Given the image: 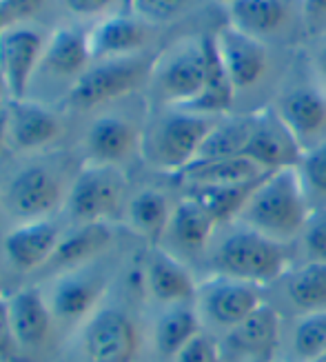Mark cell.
<instances>
[{
	"instance_id": "cell-1",
	"label": "cell",
	"mask_w": 326,
	"mask_h": 362,
	"mask_svg": "<svg viewBox=\"0 0 326 362\" xmlns=\"http://www.w3.org/2000/svg\"><path fill=\"white\" fill-rule=\"evenodd\" d=\"M62 362H153L140 251L127 258L96 311L60 344Z\"/></svg>"
},
{
	"instance_id": "cell-2",
	"label": "cell",
	"mask_w": 326,
	"mask_h": 362,
	"mask_svg": "<svg viewBox=\"0 0 326 362\" xmlns=\"http://www.w3.org/2000/svg\"><path fill=\"white\" fill-rule=\"evenodd\" d=\"M80 165L76 151L60 147L29 156H0V233L62 216Z\"/></svg>"
},
{
	"instance_id": "cell-3",
	"label": "cell",
	"mask_w": 326,
	"mask_h": 362,
	"mask_svg": "<svg viewBox=\"0 0 326 362\" xmlns=\"http://www.w3.org/2000/svg\"><path fill=\"white\" fill-rule=\"evenodd\" d=\"M215 42L236 93L233 112L253 114L271 107L275 93L293 62L295 52L277 49L231 27L227 21L215 27Z\"/></svg>"
},
{
	"instance_id": "cell-4",
	"label": "cell",
	"mask_w": 326,
	"mask_h": 362,
	"mask_svg": "<svg viewBox=\"0 0 326 362\" xmlns=\"http://www.w3.org/2000/svg\"><path fill=\"white\" fill-rule=\"evenodd\" d=\"M295 262L293 247L271 240L240 220L217 225L200 267L202 276H227L269 289Z\"/></svg>"
},
{
	"instance_id": "cell-5",
	"label": "cell",
	"mask_w": 326,
	"mask_h": 362,
	"mask_svg": "<svg viewBox=\"0 0 326 362\" xmlns=\"http://www.w3.org/2000/svg\"><path fill=\"white\" fill-rule=\"evenodd\" d=\"M149 109L151 105L145 93H135L83 116L85 120L73 149L80 163L111 165L127 171L143 165L140 149Z\"/></svg>"
},
{
	"instance_id": "cell-6",
	"label": "cell",
	"mask_w": 326,
	"mask_h": 362,
	"mask_svg": "<svg viewBox=\"0 0 326 362\" xmlns=\"http://www.w3.org/2000/svg\"><path fill=\"white\" fill-rule=\"evenodd\" d=\"M217 118L189 107H151L143 132L140 167L167 178L180 176L193 165Z\"/></svg>"
},
{
	"instance_id": "cell-7",
	"label": "cell",
	"mask_w": 326,
	"mask_h": 362,
	"mask_svg": "<svg viewBox=\"0 0 326 362\" xmlns=\"http://www.w3.org/2000/svg\"><path fill=\"white\" fill-rule=\"evenodd\" d=\"M313 211L298 169H277L264 176L236 220L271 240L293 247Z\"/></svg>"
},
{
	"instance_id": "cell-8",
	"label": "cell",
	"mask_w": 326,
	"mask_h": 362,
	"mask_svg": "<svg viewBox=\"0 0 326 362\" xmlns=\"http://www.w3.org/2000/svg\"><path fill=\"white\" fill-rule=\"evenodd\" d=\"M114 254L116 251L36 282L49 305L60 344L96 311L109 289L114 287L122 267Z\"/></svg>"
},
{
	"instance_id": "cell-9",
	"label": "cell",
	"mask_w": 326,
	"mask_h": 362,
	"mask_svg": "<svg viewBox=\"0 0 326 362\" xmlns=\"http://www.w3.org/2000/svg\"><path fill=\"white\" fill-rule=\"evenodd\" d=\"M207 36L209 31L182 34L160 47L145 89L151 107H191L200 98L207 78Z\"/></svg>"
},
{
	"instance_id": "cell-10",
	"label": "cell",
	"mask_w": 326,
	"mask_h": 362,
	"mask_svg": "<svg viewBox=\"0 0 326 362\" xmlns=\"http://www.w3.org/2000/svg\"><path fill=\"white\" fill-rule=\"evenodd\" d=\"M155 54L158 52L91 60L89 69L62 105V112L67 114V118H83L100 107L135 96V93H145Z\"/></svg>"
},
{
	"instance_id": "cell-11",
	"label": "cell",
	"mask_w": 326,
	"mask_h": 362,
	"mask_svg": "<svg viewBox=\"0 0 326 362\" xmlns=\"http://www.w3.org/2000/svg\"><path fill=\"white\" fill-rule=\"evenodd\" d=\"M91 65L87 31L78 25H58L49 31L27 98L62 109L69 93Z\"/></svg>"
},
{
	"instance_id": "cell-12",
	"label": "cell",
	"mask_w": 326,
	"mask_h": 362,
	"mask_svg": "<svg viewBox=\"0 0 326 362\" xmlns=\"http://www.w3.org/2000/svg\"><path fill=\"white\" fill-rule=\"evenodd\" d=\"M131 187L133 180L127 169L83 163L71 182L62 218L69 227L91 223L120 227Z\"/></svg>"
},
{
	"instance_id": "cell-13",
	"label": "cell",
	"mask_w": 326,
	"mask_h": 362,
	"mask_svg": "<svg viewBox=\"0 0 326 362\" xmlns=\"http://www.w3.org/2000/svg\"><path fill=\"white\" fill-rule=\"evenodd\" d=\"M271 107L304 151L326 143V89L310 74L302 49L293 56Z\"/></svg>"
},
{
	"instance_id": "cell-14",
	"label": "cell",
	"mask_w": 326,
	"mask_h": 362,
	"mask_svg": "<svg viewBox=\"0 0 326 362\" xmlns=\"http://www.w3.org/2000/svg\"><path fill=\"white\" fill-rule=\"evenodd\" d=\"M222 11L231 27L277 49L306 45L302 0H222Z\"/></svg>"
},
{
	"instance_id": "cell-15",
	"label": "cell",
	"mask_w": 326,
	"mask_h": 362,
	"mask_svg": "<svg viewBox=\"0 0 326 362\" xmlns=\"http://www.w3.org/2000/svg\"><path fill=\"white\" fill-rule=\"evenodd\" d=\"M264 303H267L264 287L227 276H202L193 298L202 332L215 340L246 320Z\"/></svg>"
},
{
	"instance_id": "cell-16",
	"label": "cell",
	"mask_w": 326,
	"mask_h": 362,
	"mask_svg": "<svg viewBox=\"0 0 326 362\" xmlns=\"http://www.w3.org/2000/svg\"><path fill=\"white\" fill-rule=\"evenodd\" d=\"M180 198L176 178L151 174V180L133 182L120 227L143 245H158Z\"/></svg>"
},
{
	"instance_id": "cell-17",
	"label": "cell",
	"mask_w": 326,
	"mask_h": 362,
	"mask_svg": "<svg viewBox=\"0 0 326 362\" xmlns=\"http://www.w3.org/2000/svg\"><path fill=\"white\" fill-rule=\"evenodd\" d=\"M5 153L29 156L58 149L67 136V114L31 98L7 100Z\"/></svg>"
},
{
	"instance_id": "cell-18",
	"label": "cell",
	"mask_w": 326,
	"mask_h": 362,
	"mask_svg": "<svg viewBox=\"0 0 326 362\" xmlns=\"http://www.w3.org/2000/svg\"><path fill=\"white\" fill-rule=\"evenodd\" d=\"M7 309L20 362H36L49 354L56 342L60 344L49 305L36 282H23L9 291Z\"/></svg>"
},
{
	"instance_id": "cell-19",
	"label": "cell",
	"mask_w": 326,
	"mask_h": 362,
	"mask_svg": "<svg viewBox=\"0 0 326 362\" xmlns=\"http://www.w3.org/2000/svg\"><path fill=\"white\" fill-rule=\"evenodd\" d=\"M67 227L65 218L56 216L0 233V256L7 272L16 278H29L31 282L54 256Z\"/></svg>"
},
{
	"instance_id": "cell-20",
	"label": "cell",
	"mask_w": 326,
	"mask_h": 362,
	"mask_svg": "<svg viewBox=\"0 0 326 362\" xmlns=\"http://www.w3.org/2000/svg\"><path fill=\"white\" fill-rule=\"evenodd\" d=\"M140 280L149 309L193 303L200 276L158 245L140 249Z\"/></svg>"
},
{
	"instance_id": "cell-21",
	"label": "cell",
	"mask_w": 326,
	"mask_h": 362,
	"mask_svg": "<svg viewBox=\"0 0 326 362\" xmlns=\"http://www.w3.org/2000/svg\"><path fill=\"white\" fill-rule=\"evenodd\" d=\"M49 31L44 25H13L0 31V83L7 100L27 98Z\"/></svg>"
},
{
	"instance_id": "cell-22",
	"label": "cell",
	"mask_w": 326,
	"mask_h": 362,
	"mask_svg": "<svg viewBox=\"0 0 326 362\" xmlns=\"http://www.w3.org/2000/svg\"><path fill=\"white\" fill-rule=\"evenodd\" d=\"M282 313L267 300L217 340L224 362H275L282 344Z\"/></svg>"
},
{
	"instance_id": "cell-23",
	"label": "cell",
	"mask_w": 326,
	"mask_h": 362,
	"mask_svg": "<svg viewBox=\"0 0 326 362\" xmlns=\"http://www.w3.org/2000/svg\"><path fill=\"white\" fill-rule=\"evenodd\" d=\"M215 229H217L215 218L191 196L182 194L158 247L169 251L180 262L189 264L200 276V267L202 260H205V254Z\"/></svg>"
},
{
	"instance_id": "cell-24",
	"label": "cell",
	"mask_w": 326,
	"mask_h": 362,
	"mask_svg": "<svg viewBox=\"0 0 326 362\" xmlns=\"http://www.w3.org/2000/svg\"><path fill=\"white\" fill-rule=\"evenodd\" d=\"M160 29L138 18L135 13L124 11L109 16L98 23H93L87 29V45L91 60H104V58H122V56H135L147 52H158Z\"/></svg>"
},
{
	"instance_id": "cell-25",
	"label": "cell",
	"mask_w": 326,
	"mask_h": 362,
	"mask_svg": "<svg viewBox=\"0 0 326 362\" xmlns=\"http://www.w3.org/2000/svg\"><path fill=\"white\" fill-rule=\"evenodd\" d=\"M267 300L282 318L326 311V262L295 260L267 289Z\"/></svg>"
},
{
	"instance_id": "cell-26",
	"label": "cell",
	"mask_w": 326,
	"mask_h": 362,
	"mask_svg": "<svg viewBox=\"0 0 326 362\" xmlns=\"http://www.w3.org/2000/svg\"><path fill=\"white\" fill-rule=\"evenodd\" d=\"M246 158H251L267 171L298 167L304 149L295 140L284 120L277 116L273 107H264L253 112V127L244 149Z\"/></svg>"
},
{
	"instance_id": "cell-27",
	"label": "cell",
	"mask_w": 326,
	"mask_h": 362,
	"mask_svg": "<svg viewBox=\"0 0 326 362\" xmlns=\"http://www.w3.org/2000/svg\"><path fill=\"white\" fill-rule=\"evenodd\" d=\"M118 225L107 223H91V225H78L67 227L62 240L58 243L54 256L49 258L40 274L31 282H40L49 276H56L60 272L73 269V267L87 264L91 260H98L107 254L116 251V238H118Z\"/></svg>"
},
{
	"instance_id": "cell-28",
	"label": "cell",
	"mask_w": 326,
	"mask_h": 362,
	"mask_svg": "<svg viewBox=\"0 0 326 362\" xmlns=\"http://www.w3.org/2000/svg\"><path fill=\"white\" fill-rule=\"evenodd\" d=\"M198 334H202V325L193 303L149 309V351L153 362H171Z\"/></svg>"
},
{
	"instance_id": "cell-29",
	"label": "cell",
	"mask_w": 326,
	"mask_h": 362,
	"mask_svg": "<svg viewBox=\"0 0 326 362\" xmlns=\"http://www.w3.org/2000/svg\"><path fill=\"white\" fill-rule=\"evenodd\" d=\"M326 354V311L284 318L277 360L310 362Z\"/></svg>"
},
{
	"instance_id": "cell-30",
	"label": "cell",
	"mask_w": 326,
	"mask_h": 362,
	"mask_svg": "<svg viewBox=\"0 0 326 362\" xmlns=\"http://www.w3.org/2000/svg\"><path fill=\"white\" fill-rule=\"evenodd\" d=\"M271 171L260 167L246 156H236V158L224 160H211V163H195L186 167L180 176H176V182L182 189L191 187H227V185H244L255 182L264 178Z\"/></svg>"
},
{
	"instance_id": "cell-31",
	"label": "cell",
	"mask_w": 326,
	"mask_h": 362,
	"mask_svg": "<svg viewBox=\"0 0 326 362\" xmlns=\"http://www.w3.org/2000/svg\"><path fill=\"white\" fill-rule=\"evenodd\" d=\"M251 127H253V114L233 112V114L220 116L211 127V132L207 134L193 165L244 156L248 136H251Z\"/></svg>"
},
{
	"instance_id": "cell-32",
	"label": "cell",
	"mask_w": 326,
	"mask_h": 362,
	"mask_svg": "<svg viewBox=\"0 0 326 362\" xmlns=\"http://www.w3.org/2000/svg\"><path fill=\"white\" fill-rule=\"evenodd\" d=\"M189 109H195V112H202V114H211V116H227V114H233V109H236V93H233L231 78L227 74L220 49H217L215 29L209 31V36H207L205 89H202L200 98Z\"/></svg>"
},
{
	"instance_id": "cell-33",
	"label": "cell",
	"mask_w": 326,
	"mask_h": 362,
	"mask_svg": "<svg viewBox=\"0 0 326 362\" xmlns=\"http://www.w3.org/2000/svg\"><path fill=\"white\" fill-rule=\"evenodd\" d=\"M260 180L244 182V185H227V187H191V189L180 187V189H182V194L191 196L195 202H200L202 207L215 218L217 225H222L238 218L244 202L248 200V196H251V192Z\"/></svg>"
},
{
	"instance_id": "cell-34",
	"label": "cell",
	"mask_w": 326,
	"mask_h": 362,
	"mask_svg": "<svg viewBox=\"0 0 326 362\" xmlns=\"http://www.w3.org/2000/svg\"><path fill=\"white\" fill-rule=\"evenodd\" d=\"M209 0H131V13L145 23L164 29L202 11Z\"/></svg>"
},
{
	"instance_id": "cell-35",
	"label": "cell",
	"mask_w": 326,
	"mask_h": 362,
	"mask_svg": "<svg viewBox=\"0 0 326 362\" xmlns=\"http://www.w3.org/2000/svg\"><path fill=\"white\" fill-rule=\"evenodd\" d=\"M295 169L302 178L313 209L326 207V143L304 151L300 165Z\"/></svg>"
},
{
	"instance_id": "cell-36",
	"label": "cell",
	"mask_w": 326,
	"mask_h": 362,
	"mask_svg": "<svg viewBox=\"0 0 326 362\" xmlns=\"http://www.w3.org/2000/svg\"><path fill=\"white\" fill-rule=\"evenodd\" d=\"M295 260H322L326 262V207L313 209L293 245Z\"/></svg>"
},
{
	"instance_id": "cell-37",
	"label": "cell",
	"mask_w": 326,
	"mask_h": 362,
	"mask_svg": "<svg viewBox=\"0 0 326 362\" xmlns=\"http://www.w3.org/2000/svg\"><path fill=\"white\" fill-rule=\"evenodd\" d=\"M58 0H0V25H42V18Z\"/></svg>"
},
{
	"instance_id": "cell-38",
	"label": "cell",
	"mask_w": 326,
	"mask_h": 362,
	"mask_svg": "<svg viewBox=\"0 0 326 362\" xmlns=\"http://www.w3.org/2000/svg\"><path fill=\"white\" fill-rule=\"evenodd\" d=\"M60 7L78 21L98 23L116 13L131 11V0H58Z\"/></svg>"
},
{
	"instance_id": "cell-39",
	"label": "cell",
	"mask_w": 326,
	"mask_h": 362,
	"mask_svg": "<svg viewBox=\"0 0 326 362\" xmlns=\"http://www.w3.org/2000/svg\"><path fill=\"white\" fill-rule=\"evenodd\" d=\"M171 362H224V358L217 340L207 332H202Z\"/></svg>"
},
{
	"instance_id": "cell-40",
	"label": "cell",
	"mask_w": 326,
	"mask_h": 362,
	"mask_svg": "<svg viewBox=\"0 0 326 362\" xmlns=\"http://www.w3.org/2000/svg\"><path fill=\"white\" fill-rule=\"evenodd\" d=\"M0 362H20L18 344H16L9 309H7V293L0 296Z\"/></svg>"
},
{
	"instance_id": "cell-41",
	"label": "cell",
	"mask_w": 326,
	"mask_h": 362,
	"mask_svg": "<svg viewBox=\"0 0 326 362\" xmlns=\"http://www.w3.org/2000/svg\"><path fill=\"white\" fill-rule=\"evenodd\" d=\"M302 54L306 58L310 74H313L318 78V83L326 89V34L306 40V45L302 47Z\"/></svg>"
},
{
	"instance_id": "cell-42",
	"label": "cell",
	"mask_w": 326,
	"mask_h": 362,
	"mask_svg": "<svg viewBox=\"0 0 326 362\" xmlns=\"http://www.w3.org/2000/svg\"><path fill=\"white\" fill-rule=\"evenodd\" d=\"M306 40L326 34V0H302Z\"/></svg>"
},
{
	"instance_id": "cell-43",
	"label": "cell",
	"mask_w": 326,
	"mask_h": 362,
	"mask_svg": "<svg viewBox=\"0 0 326 362\" xmlns=\"http://www.w3.org/2000/svg\"><path fill=\"white\" fill-rule=\"evenodd\" d=\"M5 138H7V109L0 105V156L5 153Z\"/></svg>"
},
{
	"instance_id": "cell-44",
	"label": "cell",
	"mask_w": 326,
	"mask_h": 362,
	"mask_svg": "<svg viewBox=\"0 0 326 362\" xmlns=\"http://www.w3.org/2000/svg\"><path fill=\"white\" fill-rule=\"evenodd\" d=\"M7 98H5V89H3V83H0V105H5Z\"/></svg>"
},
{
	"instance_id": "cell-45",
	"label": "cell",
	"mask_w": 326,
	"mask_h": 362,
	"mask_svg": "<svg viewBox=\"0 0 326 362\" xmlns=\"http://www.w3.org/2000/svg\"><path fill=\"white\" fill-rule=\"evenodd\" d=\"M0 296H5V287H3V274H0Z\"/></svg>"
},
{
	"instance_id": "cell-46",
	"label": "cell",
	"mask_w": 326,
	"mask_h": 362,
	"mask_svg": "<svg viewBox=\"0 0 326 362\" xmlns=\"http://www.w3.org/2000/svg\"><path fill=\"white\" fill-rule=\"evenodd\" d=\"M310 362H326V354H324V356H320V358H315V360H310Z\"/></svg>"
},
{
	"instance_id": "cell-47",
	"label": "cell",
	"mask_w": 326,
	"mask_h": 362,
	"mask_svg": "<svg viewBox=\"0 0 326 362\" xmlns=\"http://www.w3.org/2000/svg\"><path fill=\"white\" fill-rule=\"evenodd\" d=\"M0 31H3V25H0Z\"/></svg>"
},
{
	"instance_id": "cell-48",
	"label": "cell",
	"mask_w": 326,
	"mask_h": 362,
	"mask_svg": "<svg viewBox=\"0 0 326 362\" xmlns=\"http://www.w3.org/2000/svg\"><path fill=\"white\" fill-rule=\"evenodd\" d=\"M275 362H282V360H275Z\"/></svg>"
}]
</instances>
